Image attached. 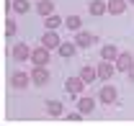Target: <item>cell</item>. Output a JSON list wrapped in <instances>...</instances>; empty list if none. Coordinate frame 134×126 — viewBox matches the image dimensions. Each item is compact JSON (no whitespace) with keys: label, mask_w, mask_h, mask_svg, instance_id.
<instances>
[{"label":"cell","mask_w":134,"mask_h":126,"mask_svg":"<svg viewBox=\"0 0 134 126\" xmlns=\"http://www.w3.org/2000/svg\"><path fill=\"white\" fill-rule=\"evenodd\" d=\"M39 13H41V16H52V3L49 0H41V3H39Z\"/></svg>","instance_id":"15"},{"label":"cell","mask_w":134,"mask_h":126,"mask_svg":"<svg viewBox=\"0 0 134 126\" xmlns=\"http://www.w3.org/2000/svg\"><path fill=\"white\" fill-rule=\"evenodd\" d=\"M29 75H26V72H16V75H13V85H16V88H26V85H29Z\"/></svg>","instance_id":"12"},{"label":"cell","mask_w":134,"mask_h":126,"mask_svg":"<svg viewBox=\"0 0 134 126\" xmlns=\"http://www.w3.org/2000/svg\"><path fill=\"white\" fill-rule=\"evenodd\" d=\"M65 26H67V28H72V31H77V28H80V18H77V16H70L65 21Z\"/></svg>","instance_id":"16"},{"label":"cell","mask_w":134,"mask_h":126,"mask_svg":"<svg viewBox=\"0 0 134 126\" xmlns=\"http://www.w3.org/2000/svg\"><path fill=\"white\" fill-rule=\"evenodd\" d=\"M29 57H31L29 47H26V44H16V49H13V59H16V62H26Z\"/></svg>","instance_id":"5"},{"label":"cell","mask_w":134,"mask_h":126,"mask_svg":"<svg viewBox=\"0 0 134 126\" xmlns=\"http://www.w3.org/2000/svg\"><path fill=\"white\" fill-rule=\"evenodd\" d=\"M129 3H134V0H129Z\"/></svg>","instance_id":"23"},{"label":"cell","mask_w":134,"mask_h":126,"mask_svg":"<svg viewBox=\"0 0 134 126\" xmlns=\"http://www.w3.org/2000/svg\"><path fill=\"white\" fill-rule=\"evenodd\" d=\"M100 100H103V103H114V100H116V90L108 88V85L100 88Z\"/></svg>","instance_id":"8"},{"label":"cell","mask_w":134,"mask_h":126,"mask_svg":"<svg viewBox=\"0 0 134 126\" xmlns=\"http://www.w3.org/2000/svg\"><path fill=\"white\" fill-rule=\"evenodd\" d=\"M62 57H72L75 54V44H59V49H57Z\"/></svg>","instance_id":"13"},{"label":"cell","mask_w":134,"mask_h":126,"mask_svg":"<svg viewBox=\"0 0 134 126\" xmlns=\"http://www.w3.org/2000/svg\"><path fill=\"white\" fill-rule=\"evenodd\" d=\"M100 57H103V59H119V51H116V47L106 44V47L100 49Z\"/></svg>","instance_id":"10"},{"label":"cell","mask_w":134,"mask_h":126,"mask_svg":"<svg viewBox=\"0 0 134 126\" xmlns=\"http://www.w3.org/2000/svg\"><path fill=\"white\" fill-rule=\"evenodd\" d=\"M41 47H47V49H59V36L54 31H47L44 33V39H41Z\"/></svg>","instance_id":"4"},{"label":"cell","mask_w":134,"mask_h":126,"mask_svg":"<svg viewBox=\"0 0 134 126\" xmlns=\"http://www.w3.org/2000/svg\"><path fill=\"white\" fill-rule=\"evenodd\" d=\"M83 85H85V80L83 77H70L65 82V88H67V93H72V95H77L80 90H83Z\"/></svg>","instance_id":"3"},{"label":"cell","mask_w":134,"mask_h":126,"mask_svg":"<svg viewBox=\"0 0 134 126\" xmlns=\"http://www.w3.org/2000/svg\"><path fill=\"white\" fill-rule=\"evenodd\" d=\"M13 8H16V13H26V10H29V0H16Z\"/></svg>","instance_id":"20"},{"label":"cell","mask_w":134,"mask_h":126,"mask_svg":"<svg viewBox=\"0 0 134 126\" xmlns=\"http://www.w3.org/2000/svg\"><path fill=\"white\" fill-rule=\"evenodd\" d=\"M108 10L111 13H124V0H111L108 3Z\"/></svg>","instance_id":"14"},{"label":"cell","mask_w":134,"mask_h":126,"mask_svg":"<svg viewBox=\"0 0 134 126\" xmlns=\"http://www.w3.org/2000/svg\"><path fill=\"white\" fill-rule=\"evenodd\" d=\"M103 10H106V3H100V0H96V3L90 5V13H93V16H100Z\"/></svg>","instance_id":"17"},{"label":"cell","mask_w":134,"mask_h":126,"mask_svg":"<svg viewBox=\"0 0 134 126\" xmlns=\"http://www.w3.org/2000/svg\"><path fill=\"white\" fill-rule=\"evenodd\" d=\"M75 44H77L80 49H88L90 44H93V36H90V33H85V31H80L77 36H75Z\"/></svg>","instance_id":"6"},{"label":"cell","mask_w":134,"mask_h":126,"mask_svg":"<svg viewBox=\"0 0 134 126\" xmlns=\"http://www.w3.org/2000/svg\"><path fill=\"white\" fill-rule=\"evenodd\" d=\"M111 75H114V67H111V64H108V59H106V62L98 67V77H100V80H108Z\"/></svg>","instance_id":"11"},{"label":"cell","mask_w":134,"mask_h":126,"mask_svg":"<svg viewBox=\"0 0 134 126\" xmlns=\"http://www.w3.org/2000/svg\"><path fill=\"white\" fill-rule=\"evenodd\" d=\"M44 23H47V28H57V26L62 23V18H57V16H49L47 21H44Z\"/></svg>","instance_id":"21"},{"label":"cell","mask_w":134,"mask_h":126,"mask_svg":"<svg viewBox=\"0 0 134 126\" xmlns=\"http://www.w3.org/2000/svg\"><path fill=\"white\" fill-rule=\"evenodd\" d=\"M80 77H83L85 82H90V80L96 77V70H90V67H83V70H80Z\"/></svg>","instance_id":"18"},{"label":"cell","mask_w":134,"mask_h":126,"mask_svg":"<svg viewBox=\"0 0 134 126\" xmlns=\"http://www.w3.org/2000/svg\"><path fill=\"white\" fill-rule=\"evenodd\" d=\"M93 108H96L93 98H80V100H77V111H80V113H90Z\"/></svg>","instance_id":"7"},{"label":"cell","mask_w":134,"mask_h":126,"mask_svg":"<svg viewBox=\"0 0 134 126\" xmlns=\"http://www.w3.org/2000/svg\"><path fill=\"white\" fill-rule=\"evenodd\" d=\"M31 80L36 82V85H47V82H49V72H47L41 64H36V70L31 72Z\"/></svg>","instance_id":"1"},{"label":"cell","mask_w":134,"mask_h":126,"mask_svg":"<svg viewBox=\"0 0 134 126\" xmlns=\"http://www.w3.org/2000/svg\"><path fill=\"white\" fill-rule=\"evenodd\" d=\"M49 113H52V116H59V113H62V106H59V100H49Z\"/></svg>","instance_id":"19"},{"label":"cell","mask_w":134,"mask_h":126,"mask_svg":"<svg viewBox=\"0 0 134 126\" xmlns=\"http://www.w3.org/2000/svg\"><path fill=\"white\" fill-rule=\"evenodd\" d=\"M132 54H119V70H121V72H129V70H132Z\"/></svg>","instance_id":"9"},{"label":"cell","mask_w":134,"mask_h":126,"mask_svg":"<svg viewBox=\"0 0 134 126\" xmlns=\"http://www.w3.org/2000/svg\"><path fill=\"white\" fill-rule=\"evenodd\" d=\"M129 75H132V77H134V67H132V70H129Z\"/></svg>","instance_id":"22"},{"label":"cell","mask_w":134,"mask_h":126,"mask_svg":"<svg viewBox=\"0 0 134 126\" xmlns=\"http://www.w3.org/2000/svg\"><path fill=\"white\" fill-rule=\"evenodd\" d=\"M31 59H34V64H44L49 62V49L47 47H41V49H36V51H31Z\"/></svg>","instance_id":"2"}]
</instances>
